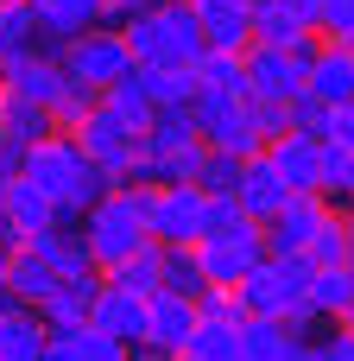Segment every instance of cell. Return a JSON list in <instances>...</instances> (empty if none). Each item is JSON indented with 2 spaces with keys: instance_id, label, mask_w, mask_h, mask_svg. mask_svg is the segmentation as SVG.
<instances>
[{
  "instance_id": "1",
  "label": "cell",
  "mask_w": 354,
  "mask_h": 361,
  "mask_svg": "<svg viewBox=\"0 0 354 361\" xmlns=\"http://www.w3.org/2000/svg\"><path fill=\"white\" fill-rule=\"evenodd\" d=\"M19 178H32L51 203H57V216H63V228H76L114 184H108V171L76 146V133H51V140H38L32 152H25V165H19Z\"/></svg>"
},
{
  "instance_id": "2",
  "label": "cell",
  "mask_w": 354,
  "mask_h": 361,
  "mask_svg": "<svg viewBox=\"0 0 354 361\" xmlns=\"http://www.w3.org/2000/svg\"><path fill=\"white\" fill-rule=\"evenodd\" d=\"M120 32H127V51H133L139 70H190L203 57V32H196L190 0H152Z\"/></svg>"
},
{
  "instance_id": "3",
  "label": "cell",
  "mask_w": 354,
  "mask_h": 361,
  "mask_svg": "<svg viewBox=\"0 0 354 361\" xmlns=\"http://www.w3.org/2000/svg\"><path fill=\"white\" fill-rule=\"evenodd\" d=\"M139 197H146V184H120V190H108V197L76 222L82 241H89V254H95V273H114L120 260H133L139 247H152L146 216H139Z\"/></svg>"
},
{
  "instance_id": "4",
  "label": "cell",
  "mask_w": 354,
  "mask_h": 361,
  "mask_svg": "<svg viewBox=\"0 0 354 361\" xmlns=\"http://www.w3.org/2000/svg\"><path fill=\"white\" fill-rule=\"evenodd\" d=\"M260 260H266V222H253V216H241L234 228L196 241V267H203L209 292H241Z\"/></svg>"
},
{
  "instance_id": "5",
  "label": "cell",
  "mask_w": 354,
  "mask_h": 361,
  "mask_svg": "<svg viewBox=\"0 0 354 361\" xmlns=\"http://www.w3.org/2000/svg\"><path fill=\"white\" fill-rule=\"evenodd\" d=\"M57 57H63L70 82H82V89H95V95L114 89L127 70H139L133 51H127V32H120V25H89V32H76Z\"/></svg>"
},
{
  "instance_id": "6",
  "label": "cell",
  "mask_w": 354,
  "mask_h": 361,
  "mask_svg": "<svg viewBox=\"0 0 354 361\" xmlns=\"http://www.w3.org/2000/svg\"><path fill=\"white\" fill-rule=\"evenodd\" d=\"M76 146L108 171V184L120 190V184H139V152H146V133H133L108 102H95V114L76 127Z\"/></svg>"
},
{
  "instance_id": "7",
  "label": "cell",
  "mask_w": 354,
  "mask_h": 361,
  "mask_svg": "<svg viewBox=\"0 0 354 361\" xmlns=\"http://www.w3.org/2000/svg\"><path fill=\"white\" fill-rule=\"evenodd\" d=\"M196 133H203V146H215V152H228V159H253V152H266L247 95L196 89Z\"/></svg>"
},
{
  "instance_id": "8",
  "label": "cell",
  "mask_w": 354,
  "mask_h": 361,
  "mask_svg": "<svg viewBox=\"0 0 354 361\" xmlns=\"http://www.w3.org/2000/svg\"><path fill=\"white\" fill-rule=\"evenodd\" d=\"M139 216H146V235L158 247H196L203 241V190L196 184H146Z\"/></svg>"
},
{
  "instance_id": "9",
  "label": "cell",
  "mask_w": 354,
  "mask_h": 361,
  "mask_svg": "<svg viewBox=\"0 0 354 361\" xmlns=\"http://www.w3.org/2000/svg\"><path fill=\"white\" fill-rule=\"evenodd\" d=\"M310 57L317 51L247 44V102H298L310 89Z\"/></svg>"
},
{
  "instance_id": "10",
  "label": "cell",
  "mask_w": 354,
  "mask_h": 361,
  "mask_svg": "<svg viewBox=\"0 0 354 361\" xmlns=\"http://www.w3.org/2000/svg\"><path fill=\"white\" fill-rule=\"evenodd\" d=\"M329 216H336V203L323 190H291L285 209L266 222V254H310V241L323 235Z\"/></svg>"
},
{
  "instance_id": "11",
  "label": "cell",
  "mask_w": 354,
  "mask_h": 361,
  "mask_svg": "<svg viewBox=\"0 0 354 361\" xmlns=\"http://www.w3.org/2000/svg\"><path fill=\"white\" fill-rule=\"evenodd\" d=\"M0 89H13V95H25V102H38V108H51L63 89H70V70H63V57L57 51H25V57H13L6 70H0Z\"/></svg>"
},
{
  "instance_id": "12",
  "label": "cell",
  "mask_w": 354,
  "mask_h": 361,
  "mask_svg": "<svg viewBox=\"0 0 354 361\" xmlns=\"http://www.w3.org/2000/svg\"><path fill=\"white\" fill-rule=\"evenodd\" d=\"M196 32L209 51H247L253 44V0H190Z\"/></svg>"
},
{
  "instance_id": "13",
  "label": "cell",
  "mask_w": 354,
  "mask_h": 361,
  "mask_svg": "<svg viewBox=\"0 0 354 361\" xmlns=\"http://www.w3.org/2000/svg\"><path fill=\"white\" fill-rule=\"evenodd\" d=\"M253 44H279V51H317L323 32L291 6V0H253Z\"/></svg>"
},
{
  "instance_id": "14",
  "label": "cell",
  "mask_w": 354,
  "mask_h": 361,
  "mask_svg": "<svg viewBox=\"0 0 354 361\" xmlns=\"http://www.w3.org/2000/svg\"><path fill=\"white\" fill-rule=\"evenodd\" d=\"M190 330H196V298H177V292H152L146 298V343L152 349H165L177 361L184 343H190Z\"/></svg>"
},
{
  "instance_id": "15",
  "label": "cell",
  "mask_w": 354,
  "mask_h": 361,
  "mask_svg": "<svg viewBox=\"0 0 354 361\" xmlns=\"http://www.w3.org/2000/svg\"><path fill=\"white\" fill-rule=\"evenodd\" d=\"M89 324H95L101 336H114V343H127V349H133V343H146V298H139V292H120V286H108V279H101Z\"/></svg>"
},
{
  "instance_id": "16",
  "label": "cell",
  "mask_w": 354,
  "mask_h": 361,
  "mask_svg": "<svg viewBox=\"0 0 354 361\" xmlns=\"http://www.w3.org/2000/svg\"><path fill=\"white\" fill-rule=\"evenodd\" d=\"M0 222H6V228H19V235L32 241V235L57 228L63 216H57V203H51L32 178H6V184H0Z\"/></svg>"
},
{
  "instance_id": "17",
  "label": "cell",
  "mask_w": 354,
  "mask_h": 361,
  "mask_svg": "<svg viewBox=\"0 0 354 361\" xmlns=\"http://www.w3.org/2000/svg\"><path fill=\"white\" fill-rule=\"evenodd\" d=\"M241 209L253 216V222H272L279 209H285V197H291V184L279 178V165L266 159V152H253V159H241Z\"/></svg>"
},
{
  "instance_id": "18",
  "label": "cell",
  "mask_w": 354,
  "mask_h": 361,
  "mask_svg": "<svg viewBox=\"0 0 354 361\" xmlns=\"http://www.w3.org/2000/svg\"><path fill=\"white\" fill-rule=\"evenodd\" d=\"M266 159L279 165V178H285L291 190H323V140H310V133H279V140L266 146Z\"/></svg>"
},
{
  "instance_id": "19",
  "label": "cell",
  "mask_w": 354,
  "mask_h": 361,
  "mask_svg": "<svg viewBox=\"0 0 354 361\" xmlns=\"http://www.w3.org/2000/svg\"><path fill=\"white\" fill-rule=\"evenodd\" d=\"M304 95H317V102H354V51L348 44H336V38H323L317 44V57H310V89Z\"/></svg>"
},
{
  "instance_id": "20",
  "label": "cell",
  "mask_w": 354,
  "mask_h": 361,
  "mask_svg": "<svg viewBox=\"0 0 354 361\" xmlns=\"http://www.w3.org/2000/svg\"><path fill=\"white\" fill-rule=\"evenodd\" d=\"M95 292H101V273L63 279V286L38 305V324H44V330H82V324H89V311H95Z\"/></svg>"
},
{
  "instance_id": "21",
  "label": "cell",
  "mask_w": 354,
  "mask_h": 361,
  "mask_svg": "<svg viewBox=\"0 0 354 361\" xmlns=\"http://www.w3.org/2000/svg\"><path fill=\"white\" fill-rule=\"evenodd\" d=\"M57 286H63V273H57V267L38 254V247H19V254L6 260V292H13L19 305H32V311H38V305H44Z\"/></svg>"
},
{
  "instance_id": "22",
  "label": "cell",
  "mask_w": 354,
  "mask_h": 361,
  "mask_svg": "<svg viewBox=\"0 0 354 361\" xmlns=\"http://www.w3.org/2000/svg\"><path fill=\"white\" fill-rule=\"evenodd\" d=\"M0 133H6V146L32 152L38 140H51V133H57V121H51V108H38V102H25V95L0 89Z\"/></svg>"
},
{
  "instance_id": "23",
  "label": "cell",
  "mask_w": 354,
  "mask_h": 361,
  "mask_svg": "<svg viewBox=\"0 0 354 361\" xmlns=\"http://www.w3.org/2000/svg\"><path fill=\"white\" fill-rule=\"evenodd\" d=\"M44 324L32 305H0V361H38L44 355Z\"/></svg>"
},
{
  "instance_id": "24",
  "label": "cell",
  "mask_w": 354,
  "mask_h": 361,
  "mask_svg": "<svg viewBox=\"0 0 354 361\" xmlns=\"http://www.w3.org/2000/svg\"><path fill=\"white\" fill-rule=\"evenodd\" d=\"M25 247H38V254H44V260H51L63 279H82V273H95V254H89V241H82V228H63V222H57V228L32 235Z\"/></svg>"
},
{
  "instance_id": "25",
  "label": "cell",
  "mask_w": 354,
  "mask_h": 361,
  "mask_svg": "<svg viewBox=\"0 0 354 361\" xmlns=\"http://www.w3.org/2000/svg\"><path fill=\"white\" fill-rule=\"evenodd\" d=\"M101 102H108L133 133H146V127L158 121V102H152V89H146V70H127L114 89H101Z\"/></svg>"
},
{
  "instance_id": "26",
  "label": "cell",
  "mask_w": 354,
  "mask_h": 361,
  "mask_svg": "<svg viewBox=\"0 0 354 361\" xmlns=\"http://www.w3.org/2000/svg\"><path fill=\"white\" fill-rule=\"evenodd\" d=\"M38 44H44V32H38V13H32V0H6V6H0V70H6L13 57L38 51Z\"/></svg>"
},
{
  "instance_id": "27",
  "label": "cell",
  "mask_w": 354,
  "mask_h": 361,
  "mask_svg": "<svg viewBox=\"0 0 354 361\" xmlns=\"http://www.w3.org/2000/svg\"><path fill=\"white\" fill-rule=\"evenodd\" d=\"M190 70H196V82H203V89L247 95V51H209V44H203V57H196Z\"/></svg>"
},
{
  "instance_id": "28",
  "label": "cell",
  "mask_w": 354,
  "mask_h": 361,
  "mask_svg": "<svg viewBox=\"0 0 354 361\" xmlns=\"http://www.w3.org/2000/svg\"><path fill=\"white\" fill-rule=\"evenodd\" d=\"M196 108H158V121L146 127V159H165L177 146H196Z\"/></svg>"
},
{
  "instance_id": "29",
  "label": "cell",
  "mask_w": 354,
  "mask_h": 361,
  "mask_svg": "<svg viewBox=\"0 0 354 361\" xmlns=\"http://www.w3.org/2000/svg\"><path fill=\"white\" fill-rule=\"evenodd\" d=\"M108 286H120V292H139V298H152L158 286H165V247L152 241V247H139L133 260H120L114 273H101Z\"/></svg>"
},
{
  "instance_id": "30",
  "label": "cell",
  "mask_w": 354,
  "mask_h": 361,
  "mask_svg": "<svg viewBox=\"0 0 354 361\" xmlns=\"http://www.w3.org/2000/svg\"><path fill=\"white\" fill-rule=\"evenodd\" d=\"M310 305L336 324V317H348L354 305V267H317L310 273Z\"/></svg>"
},
{
  "instance_id": "31",
  "label": "cell",
  "mask_w": 354,
  "mask_h": 361,
  "mask_svg": "<svg viewBox=\"0 0 354 361\" xmlns=\"http://www.w3.org/2000/svg\"><path fill=\"white\" fill-rule=\"evenodd\" d=\"M184 355H196V361H241V330H234V324H215V317H196Z\"/></svg>"
},
{
  "instance_id": "32",
  "label": "cell",
  "mask_w": 354,
  "mask_h": 361,
  "mask_svg": "<svg viewBox=\"0 0 354 361\" xmlns=\"http://www.w3.org/2000/svg\"><path fill=\"white\" fill-rule=\"evenodd\" d=\"M158 292H177V298H203L209 279L196 267V247H165V286Z\"/></svg>"
},
{
  "instance_id": "33",
  "label": "cell",
  "mask_w": 354,
  "mask_h": 361,
  "mask_svg": "<svg viewBox=\"0 0 354 361\" xmlns=\"http://www.w3.org/2000/svg\"><path fill=\"white\" fill-rule=\"evenodd\" d=\"M146 89L158 108H196V70H146Z\"/></svg>"
},
{
  "instance_id": "34",
  "label": "cell",
  "mask_w": 354,
  "mask_h": 361,
  "mask_svg": "<svg viewBox=\"0 0 354 361\" xmlns=\"http://www.w3.org/2000/svg\"><path fill=\"white\" fill-rule=\"evenodd\" d=\"M323 197L336 209L354 203V146H323Z\"/></svg>"
},
{
  "instance_id": "35",
  "label": "cell",
  "mask_w": 354,
  "mask_h": 361,
  "mask_svg": "<svg viewBox=\"0 0 354 361\" xmlns=\"http://www.w3.org/2000/svg\"><path fill=\"white\" fill-rule=\"evenodd\" d=\"M196 190L203 197H234L241 190V159H228V152H203V171H196Z\"/></svg>"
},
{
  "instance_id": "36",
  "label": "cell",
  "mask_w": 354,
  "mask_h": 361,
  "mask_svg": "<svg viewBox=\"0 0 354 361\" xmlns=\"http://www.w3.org/2000/svg\"><path fill=\"white\" fill-rule=\"evenodd\" d=\"M95 102H101L95 89H82V82H70V89H63V95L51 102V121H57V133H76V127H82V121L95 114Z\"/></svg>"
},
{
  "instance_id": "37",
  "label": "cell",
  "mask_w": 354,
  "mask_h": 361,
  "mask_svg": "<svg viewBox=\"0 0 354 361\" xmlns=\"http://www.w3.org/2000/svg\"><path fill=\"white\" fill-rule=\"evenodd\" d=\"M310 260L317 267H348V222H342V209L323 222V235L310 241Z\"/></svg>"
},
{
  "instance_id": "38",
  "label": "cell",
  "mask_w": 354,
  "mask_h": 361,
  "mask_svg": "<svg viewBox=\"0 0 354 361\" xmlns=\"http://www.w3.org/2000/svg\"><path fill=\"white\" fill-rule=\"evenodd\" d=\"M291 133H310V140H323V133H329V102H317V95H298V102H291Z\"/></svg>"
},
{
  "instance_id": "39",
  "label": "cell",
  "mask_w": 354,
  "mask_h": 361,
  "mask_svg": "<svg viewBox=\"0 0 354 361\" xmlns=\"http://www.w3.org/2000/svg\"><path fill=\"white\" fill-rule=\"evenodd\" d=\"M310 349H317V361H354V330L348 324H323L310 336Z\"/></svg>"
},
{
  "instance_id": "40",
  "label": "cell",
  "mask_w": 354,
  "mask_h": 361,
  "mask_svg": "<svg viewBox=\"0 0 354 361\" xmlns=\"http://www.w3.org/2000/svg\"><path fill=\"white\" fill-rule=\"evenodd\" d=\"M253 127H260V140L272 146L279 133H291V102H253Z\"/></svg>"
},
{
  "instance_id": "41",
  "label": "cell",
  "mask_w": 354,
  "mask_h": 361,
  "mask_svg": "<svg viewBox=\"0 0 354 361\" xmlns=\"http://www.w3.org/2000/svg\"><path fill=\"white\" fill-rule=\"evenodd\" d=\"M247 209H241V197H203V235H222V228H234Z\"/></svg>"
},
{
  "instance_id": "42",
  "label": "cell",
  "mask_w": 354,
  "mask_h": 361,
  "mask_svg": "<svg viewBox=\"0 0 354 361\" xmlns=\"http://www.w3.org/2000/svg\"><path fill=\"white\" fill-rule=\"evenodd\" d=\"M354 25V0H323V19H317V32L323 38H342Z\"/></svg>"
},
{
  "instance_id": "43",
  "label": "cell",
  "mask_w": 354,
  "mask_h": 361,
  "mask_svg": "<svg viewBox=\"0 0 354 361\" xmlns=\"http://www.w3.org/2000/svg\"><path fill=\"white\" fill-rule=\"evenodd\" d=\"M323 146H354V102H336V108H329V133H323Z\"/></svg>"
},
{
  "instance_id": "44",
  "label": "cell",
  "mask_w": 354,
  "mask_h": 361,
  "mask_svg": "<svg viewBox=\"0 0 354 361\" xmlns=\"http://www.w3.org/2000/svg\"><path fill=\"white\" fill-rule=\"evenodd\" d=\"M152 0H101V25H127L133 13H146Z\"/></svg>"
},
{
  "instance_id": "45",
  "label": "cell",
  "mask_w": 354,
  "mask_h": 361,
  "mask_svg": "<svg viewBox=\"0 0 354 361\" xmlns=\"http://www.w3.org/2000/svg\"><path fill=\"white\" fill-rule=\"evenodd\" d=\"M272 361H317V349H310V336H298V330H291V336L279 343V355H272Z\"/></svg>"
},
{
  "instance_id": "46",
  "label": "cell",
  "mask_w": 354,
  "mask_h": 361,
  "mask_svg": "<svg viewBox=\"0 0 354 361\" xmlns=\"http://www.w3.org/2000/svg\"><path fill=\"white\" fill-rule=\"evenodd\" d=\"M291 6H298V13H304V19H310V25H317V19H323V0H291Z\"/></svg>"
},
{
  "instance_id": "47",
  "label": "cell",
  "mask_w": 354,
  "mask_h": 361,
  "mask_svg": "<svg viewBox=\"0 0 354 361\" xmlns=\"http://www.w3.org/2000/svg\"><path fill=\"white\" fill-rule=\"evenodd\" d=\"M342 222H348V228H354V203H342Z\"/></svg>"
},
{
  "instance_id": "48",
  "label": "cell",
  "mask_w": 354,
  "mask_h": 361,
  "mask_svg": "<svg viewBox=\"0 0 354 361\" xmlns=\"http://www.w3.org/2000/svg\"><path fill=\"white\" fill-rule=\"evenodd\" d=\"M336 44H348V51H354V25H348V32H342V38H336Z\"/></svg>"
},
{
  "instance_id": "49",
  "label": "cell",
  "mask_w": 354,
  "mask_h": 361,
  "mask_svg": "<svg viewBox=\"0 0 354 361\" xmlns=\"http://www.w3.org/2000/svg\"><path fill=\"white\" fill-rule=\"evenodd\" d=\"M0 152H6V133H0Z\"/></svg>"
},
{
  "instance_id": "50",
  "label": "cell",
  "mask_w": 354,
  "mask_h": 361,
  "mask_svg": "<svg viewBox=\"0 0 354 361\" xmlns=\"http://www.w3.org/2000/svg\"><path fill=\"white\" fill-rule=\"evenodd\" d=\"M177 361H196V355H177Z\"/></svg>"
},
{
  "instance_id": "51",
  "label": "cell",
  "mask_w": 354,
  "mask_h": 361,
  "mask_svg": "<svg viewBox=\"0 0 354 361\" xmlns=\"http://www.w3.org/2000/svg\"><path fill=\"white\" fill-rule=\"evenodd\" d=\"M0 6H6V0H0Z\"/></svg>"
}]
</instances>
